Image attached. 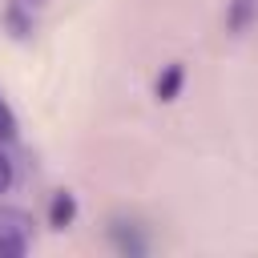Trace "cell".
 <instances>
[{
  "mask_svg": "<svg viewBox=\"0 0 258 258\" xmlns=\"http://www.w3.org/2000/svg\"><path fill=\"white\" fill-rule=\"evenodd\" d=\"M28 250V218L20 210H0V258H16Z\"/></svg>",
  "mask_w": 258,
  "mask_h": 258,
  "instance_id": "6da1fadb",
  "label": "cell"
},
{
  "mask_svg": "<svg viewBox=\"0 0 258 258\" xmlns=\"http://www.w3.org/2000/svg\"><path fill=\"white\" fill-rule=\"evenodd\" d=\"M73 218H77V198L69 189L52 194V202H48V226L52 230H64V226H73Z\"/></svg>",
  "mask_w": 258,
  "mask_h": 258,
  "instance_id": "7a4b0ae2",
  "label": "cell"
},
{
  "mask_svg": "<svg viewBox=\"0 0 258 258\" xmlns=\"http://www.w3.org/2000/svg\"><path fill=\"white\" fill-rule=\"evenodd\" d=\"M181 81H185V69L173 60V64H165V73L157 77V101H173L177 93H181Z\"/></svg>",
  "mask_w": 258,
  "mask_h": 258,
  "instance_id": "3957f363",
  "label": "cell"
},
{
  "mask_svg": "<svg viewBox=\"0 0 258 258\" xmlns=\"http://www.w3.org/2000/svg\"><path fill=\"white\" fill-rule=\"evenodd\" d=\"M254 8H258V0H234V4H230V16H226V24H230L234 32H242V28L250 24Z\"/></svg>",
  "mask_w": 258,
  "mask_h": 258,
  "instance_id": "277c9868",
  "label": "cell"
},
{
  "mask_svg": "<svg viewBox=\"0 0 258 258\" xmlns=\"http://www.w3.org/2000/svg\"><path fill=\"white\" fill-rule=\"evenodd\" d=\"M8 137H16V117H12V109L0 101V141H8Z\"/></svg>",
  "mask_w": 258,
  "mask_h": 258,
  "instance_id": "5b68a950",
  "label": "cell"
},
{
  "mask_svg": "<svg viewBox=\"0 0 258 258\" xmlns=\"http://www.w3.org/2000/svg\"><path fill=\"white\" fill-rule=\"evenodd\" d=\"M12 189V161H8V153L0 149V194H8Z\"/></svg>",
  "mask_w": 258,
  "mask_h": 258,
  "instance_id": "8992f818",
  "label": "cell"
}]
</instances>
